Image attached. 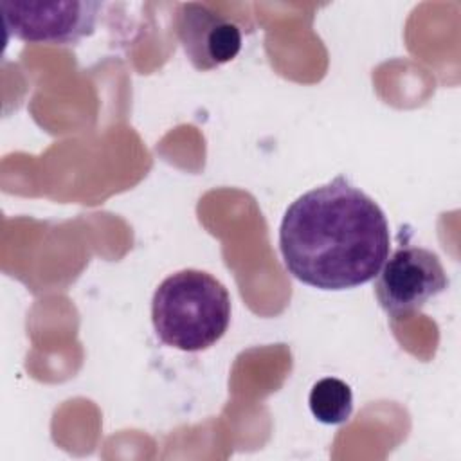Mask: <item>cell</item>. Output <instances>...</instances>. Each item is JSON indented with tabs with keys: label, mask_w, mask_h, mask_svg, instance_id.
<instances>
[{
	"label": "cell",
	"mask_w": 461,
	"mask_h": 461,
	"mask_svg": "<svg viewBox=\"0 0 461 461\" xmlns=\"http://www.w3.org/2000/svg\"><path fill=\"white\" fill-rule=\"evenodd\" d=\"M447 286L448 277L438 254L423 247L403 245L387 256L378 270L375 295L387 315L402 319L423 308Z\"/></svg>",
	"instance_id": "277c9868"
},
{
	"label": "cell",
	"mask_w": 461,
	"mask_h": 461,
	"mask_svg": "<svg viewBox=\"0 0 461 461\" xmlns=\"http://www.w3.org/2000/svg\"><path fill=\"white\" fill-rule=\"evenodd\" d=\"M308 405L317 421L324 425H340L348 421L353 412L351 387L335 376L321 378L310 391Z\"/></svg>",
	"instance_id": "8992f818"
},
{
	"label": "cell",
	"mask_w": 461,
	"mask_h": 461,
	"mask_svg": "<svg viewBox=\"0 0 461 461\" xmlns=\"http://www.w3.org/2000/svg\"><path fill=\"white\" fill-rule=\"evenodd\" d=\"M389 245L384 211L344 175L294 200L279 225L288 274L321 290L369 283L387 259Z\"/></svg>",
	"instance_id": "6da1fadb"
},
{
	"label": "cell",
	"mask_w": 461,
	"mask_h": 461,
	"mask_svg": "<svg viewBox=\"0 0 461 461\" xmlns=\"http://www.w3.org/2000/svg\"><path fill=\"white\" fill-rule=\"evenodd\" d=\"M178 41L196 70H212L241 50V31L205 4L184 2L175 13Z\"/></svg>",
	"instance_id": "5b68a950"
},
{
	"label": "cell",
	"mask_w": 461,
	"mask_h": 461,
	"mask_svg": "<svg viewBox=\"0 0 461 461\" xmlns=\"http://www.w3.org/2000/svg\"><path fill=\"white\" fill-rule=\"evenodd\" d=\"M103 4L90 0H2L9 36L40 45H76L95 29Z\"/></svg>",
	"instance_id": "3957f363"
},
{
	"label": "cell",
	"mask_w": 461,
	"mask_h": 461,
	"mask_svg": "<svg viewBox=\"0 0 461 461\" xmlns=\"http://www.w3.org/2000/svg\"><path fill=\"white\" fill-rule=\"evenodd\" d=\"M157 337L180 351L214 346L230 322V295L209 272L184 268L167 276L151 299Z\"/></svg>",
	"instance_id": "7a4b0ae2"
}]
</instances>
